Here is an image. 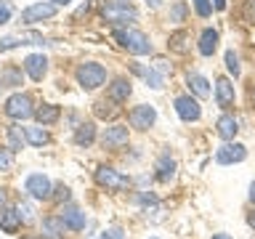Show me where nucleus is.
Masks as SVG:
<instances>
[{
  "label": "nucleus",
  "mask_w": 255,
  "mask_h": 239,
  "mask_svg": "<svg viewBox=\"0 0 255 239\" xmlns=\"http://www.w3.org/2000/svg\"><path fill=\"white\" fill-rule=\"evenodd\" d=\"M115 40L133 56L151 53V43H149V37L143 35L141 29H115Z\"/></svg>",
  "instance_id": "obj_1"
},
{
  "label": "nucleus",
  "mask_w": 255,
  "mask_h": 239,
  "mask_svg": "<svg viewBox=\"0 0 255 239\" xmlns=\"http://www.w3.org/2000/svg\"><path fill=\"white\" fill-rule=\"evenodd\" d=\"M75 77H77V85L83 88V91H96V88H101L107 83V69L96 61H85L77 67Z\"/></svg>",
  "instance_id": "obj_2"
},
{
  "label": "nucleus",
  "mask_w": 255,
  "mask_h": 239,
  "mask_svg": "<svg viewBox=\"0 0 255 239\" xmlns=\"http://www.w3.org/2000/svg\"><path fill=\"white\" fill-rule=\"evenodd\" d=\"M96 183L104 189H109V191H125L128 186H130V178L123 173H117L115 167H107V165H101L99 170H96Z\"/></svg>",
  "instance_id": "obj_3"
},
{
  "label": "nucleus",
  "mask_w": 255,
  "mask_h": 239,
  "mask_svg": "<svg viewBox=\"0 0 255 239\" xmlns=\"http://www.w3.org/2000/svg\"><path fill=\"white\" fill-rule=\"evenodd\" d=\"M5 115L11 117V120H29V117H35V109H32V99L27 93H13L11 99L5 101Z\"/></svg>",
  "instance_id": "obj_4"
},
{
  "label": "nucleus",
  "mask_w": 255,
  "mask_h": 239,
  "mask_svg": "<svg viewBox=\"0 0 255 239\" xmlns=\"http://www.w3.org/2000/svg\"><path fill=\"white\" fill-rule=\"evenodd\" d=\"M133 72H135L138 77L146 80V85H149V88L159 91V88L165 85V75H167L170 69H167V64H165V61H157V69H154V67H141V64H133Z\"/></svg>",
  "instance_id": "obj_5"
},
{
  "label": "nucleus",
  "mask_w": 255,
  "mask_h": 239,
  "mask_svg": "<svg viewBox=\"0 0 255 239\" xmlns=\"http://www.w3.org/2000/svg\"><path fill=\"white\" fill-rule=\"evenodd\" d=\"M128 120H130V125L135 130H149V127L157 122V109L151 107V104H138V107L130 109Z\"/></svg>",
  "instance_id": "obj_6"
},
{
  "label": "nucleus",
  "mask_w": 255,
  "mask_h": 239,
  "mask_svg": "<svg viewBox=\"0 0 255 239\" xmlns=\"http://www.w3.org/2000/svg\"><path fill=\"white\" fill-rule=\"evenodd\" d=\"M24 189H27L35 199H51V197H53V186H51V181H48L43 173H32V175H27V181H24Z\"/></svg>",
  "instance_id": "obj_7"
},
{
  "label": "nucleus",
  "mask_w": 255,
  "mask_h": 239,
  "mask_svg": "<svg viewBox=\"0 0 255 239\" xmlns=\"http://www.w3.org/2000/svg\"><path fill=\"white\" fill-rule=\"evenodd\" d=\"M245 157H247V149L237 141H226L218 151H215V162L218 165H234V162H242Z\"/></svg>",
  "instance_id": "obj_8"
},
{
  "label": "nucleus",
  "mask_w": 255,
  "mask_h": 239,
  "mask_svg": "<svg viewBox=\"0 0 255 239\" xmlns=\"http://www.w3.org/2000/svg\"><path fill=\"white\" fill-rule=\"evenodd\" d=\"M175 112H178V117L183 122H197V120L202 117V107H199V101L191 99V96H178V99H175Z\"/></svg>",
  "instance_id": "obj_9"
},
{
  "label": "nucleus",
  "mask_w": 255,
  "mask_h": 239,
  "mask_svg": "<svg viewBox=\"0 0 255 239\" xmlns=\"http://www.w3.org/2000/svg\"><path fill=\"white\" fill-rule=\"evenodd\" d=\"M56 3H32L29 8L21 11V21L24 24H35V21H43V19H51L56 16Z\"/></svg>",
  "instance_id": "obj_10"
},
{
  "label": "nucleus",
  "mask_w": 255,
  "mask_h": 239,
  "mask_svg": "<svg viewBox=\"0 0 255 239\" xmlns=\"http://www.w3.org/2000/svg\"><path fill=\"white\" fill-rule=\"evenodd\" d=\"M104 16H107L109 21H117V24H130V21H135V11H133V8H128L125 0L109 3L107 8H104Z\"/></svg>",
  "instance_id": "obj_11"
},
{
  "label": "nucleus",
  "mask_w": 255,
  "mask_h": 239,
  "mask_svg": "<svg viewBox=\"0 0 255 239\" xmlns=\"http://www.w3.org/2000/svg\"><path fill=\"white\" fill-rule=\"evenodd\" d=\"M37 43H45L40 32H19V35L0 40V51H11V48H19V45H37Z\"/></svg>",
  "instance_id": "obj_12"
},
{
  "label": "nucleus",
  "mask_w": 255,
  "mask_h": 239,
  "mask_svg": "<svg viewBox=\"0 0 255 239\" xmlns=\"http://www.w3.org/2000/svg\"><path fill=\"white\" fill-rule=\"evenodd\" d=\"M24 72H27L35 83H40V80L45 77V72H48V59L43 53H29L27 59H24Z\"/></svg>",
  "instance_id": "obj_13"
},
{
  "label": "nucleus",
  "mask_w": 255,
  "mask_h": 239,
  "mask_svg": "<svg viewBox=\"0 0 255 239\" xmlns=\"http://www.w3.org/2000/svg\"><path fill=\"white\" fill-rule=\"evenodd\" d=\"M128 127L125 125H112V127H107V133H104V146L107 149H123L125 143H128Z\"/></svg>",
  "instance_id": "obj_14"
},
{
  "label": "nucleus",
  "mask_w": 255,
  "mask_h": 239,
  "mask_svg": "<svg viewBox=\"0 0 255 239\" xmlns=\"http://www.w3.org/2000/svg\"><path fill=\"white\" fill-rule=\"evenodd\" d=\"M215 101H218L221 109H229L231 104H234V85H231L229 77L215 80Z\"/></svg>",
  "instance_id": "obj_15"
},
{
  "label": "nucleus",
  "mask_w": 255,
  "mask_h": 239,
  "mask_svg": "<svg viewBox=\"0 0 255 239\" xmlns=\"http://www.w3.org/2000/svg\"><path fill=\"white\" fill-rule=\"evenodd\" d=\"M61 218L67 223V229L72 231H83L85 229V213L80 210L77 205H64L61 207Z\"/></svg>",
  "instance_id": "obj_16"
},
{
  "label": "nucleus",
  "mask_w": 255,
  "mask_h": 239,
  "mask_svg": "<svg viewBox=\"0 0 255 239\" xmlns=\"http://www.w3.org/2000/svg\"><path fill=\"white\" fill-rule=\"evenodd\" d=\"M21 226V215L16 207H0V229L5 231V234H16Z\"/></svg>",
  "instance_id": "obj_17"
},
{
  "label": "nucleus",
  "mask_w": 255,
  "mask_h": 239,
  "mask_svg": "<svg viewBox=\"0 0 255 239\" xmlns=\"http://www.w3.org/2000/svg\"><path fill=\"white\" fill-rule=\"evenodd\" d=\"M218 43H221V37H218V32L215 29H202V35H199V53L202 56H213L215 51H218Z\"/></svg>",
  "instance_id": "obj_18"
},
{
  "label": "nucleus",
  "mask_w": 255,
  "mask_h": 239,
  "mask_svg": "<svg viewBox=\"0 0 255 239\" xmlns=\"http://www.w3.org/2000/svg\"><path fill=\"white\" fill-rule=\"evenodd\" d=\"M64 231H67V223H64L61 215H51V218L43 221V234H45V239H61Z\"/></svg>",
  "instance_id": "obj_19"
},
{
  "label": "nucleus",
  "mask_w": 255,
  "mask_h": 239,
  "mask_svg": "<svg viewBox=\"0 0 255 239\" xmlns=\"http://www.w3.org/2000/svg\"><path fill=\"white\" fill-rule=\"evenodd\" d=\"M215 127H218V135L226 141H234V135L239 133V122H237V117H231V115H221Z\"/></svg>",
  "instance_id": "obj_20"
},
{
  "label": "nucleus",
  "mask_w": 255,
  "mask_h": 239,
  "mask_svg": "<svg viewBox=\"0 0 255 239\" xmlns=\"http://www.w3.org/2000/svg\"><path fill=\"white\" fill-rule=\"evenodd\" d=\"M93 115L99 120H115L120 115V107H117V101H112L107 96V99H101V101L93 104Z\"/></svg>",
  "instance_id": "obj_21"
},
{
  "label": "nucleus",
  "mask_w": 255,
  "mask_h": 239,
  "mask_svg": "<svg viewBox=\"0 0 255 239\" xmlns=\"http://www.w3.org/2000/svg\"><path fill=\"white\" fill-rule=\"evenodd\" d=\"M130 91H133V88H130V83H128L125 77H117L115 83L109 85V91H107V96H109L112 101L123 104V101H128V96H130Z\"/></svg>",
  "instance_id": "obj_22"
},
{
  "label": "nucleus",
  "mask_w": 255,
  "mask_h": 239,
  "mask_svg": "<svg viewBox=\"0 0 255 239\" xmlns=\"http://www.w3.org/2000/svg\"><path fill=\"white\" fill-rule=\"evenodd\" d=\"M59 115H61V109L56 107V104H43L40 109H35V120H37L40 125L56 122V120H59Z\"/></svg>",
  "instance_id": "obj_23"
},
{
  "label": "nucleus",
  "mask_w": 255,
  "mask_h": 239,
  "mask_svg": "<svg viewBox=\"0 0 255 239\" xmlns=\"http://www.w3.org/2000/svg\"><path fill=\"white\" fill-rule=\"evenodd\" d=\"M93 141H96V125L93 122L77 125V130H75V143L77 146H91Z\"/></svg>",
  "instance_id": "obj_24"
},
{
  "label": "nucleus",
  "mask_w": 255,
  "mask_h": 239,
  "mask_svg": "<svg viewBox=\"0 0 255 239\" xmlns=\"http://www.w3.org/2000/svg\"><path fill=\"white\" fill-rule=\"evenodd\" d=\"M186 83H189V88L199 96V99H207V96H210V83H207L202 75H189Z\"/></svg>",
  "instance_id": "obj_25"
},
{
  "label": "nucleus",
  "mask_w": 255,
  "mask_h": 239,
  "mask_svg": "<svg viewBox=\"0 0 255 239\" xmlns=\"http://www.w3.org/2000/svg\"><path fill=\"white\" fill-rule=\"evenodd\" d=\"M173 173H175V162H173V159L170 157H159V162H157V178L159 181H170Z\"/></svg>",
  "instance_id": "obj_26"
},
{
  "label": "nucleus",
  "mask_w": 255,
  "mask_h": 239,
  "mask_svg": "<svg viewBox=\"0 0 255 239\" xmlns=\"http://www.w3.org/2000/svg\"><path fill=\"white\" fill-rule=\"evenodd\" d=\"M186 40H189V32H183V29H178L175 35H170V51L173 53H186L189 51V45H186Z\"/></svg>",
  "instance_id": "obj_27"
},
{
  "label": "nucleus",
  "mask_w": 255,
  "mask_h": 239,
  "mask_svg": "<svg viewBox=\"0 0 255 239\" xmlns=\"http://www.w3.org/2000/svg\"><path fill=\"white\" fill-rule=\"evenodd\" d=\"M24 135H27V143H32V146H43V143H48V133L43 130V127H24Z\"/></svg>",
  "instance_id": "obj_28"
},
{
  "label": "nucleus",
  "mask_w": 255,
  "mask_h": 239,
  "mask_svg": "<svg viewBox=\"0 0 255 239\" xmlns=\"http://www.w3.org/2000/svg\"><path fill=\"white\" fill-rule=\"evenodd\" d=\"M0 85L5 88H13V85H21V75L16 69H5L3 75H0Z\"/></svg>",
  "instance_id": "obj_29"
},
{
  "label": "nucleus",
  "mask_w": 255,
  "mask_h": 239,
  "mask_svg": "<svg viewBox=\"0 0 255 239\" xmlns=\"http://www.w3.org/2000/svg\"><path fill=\"white\" fill-rule=\"evenodd\" d=\"M8 141H11V149H21L27 135H21V127H8Z\"/></svg>",
  "instance_id": "obj_30"
},
{
  "label": "nucleus",
  "mask_w": 255,
  "mask_h": 239,
  "mask_svg": "<svg viewBox=\"0 0 255 239\" xmlns=\"http://www.w3.org/2000/svg\"><path fill=\"white\" fill-rule=\"evenodd\" d=\"M226 69H229L234 77H239V56H237L234 51H226Z\"/></svg>",
  "instance_id": "obj_31"
},
{
  "label": "nucleus",
  "mask_w": 255,
  "mask_h": 239,
  "mask_svg": "<svg viewBox=\"0 0 255 239\" xmlns=\"http://www.w3.org/2000/svg\"><path fill=\"white\" fill-rule=\"evenodd\" d=\"M11 165H13V151L11 149H0V173L11 170Z\"/></svg>",
  "instance_id": "obj_32"
},
{
  "label": "nucleus",
  "mask_w": 255,
  "mask_h": 239,
  "mask_svg": "<svg viewBox=\"0 0 255 239\" xmlns=\"http://www.w3.org/2000/svg\"><path fill=\"white\" fill-rule=\"evenodd\" d=\"M242 19L247 24H255V0H245L242 5Z\"/></svg>",
  "instance_id": "obj_33"
},
{
  "label": "nucleus",
  "mask_w": 255,
  "mask_h": 239,
  "mask_svg": "<svg viewBox=\"0 0 255 239\" xmlns=\"http://www.w3.org/2000/svg\"><path fill=\"white\" fill-rule=\"evenodd\" d=\"M194 8H197V13L202 16V19H207V16L213 13V3H210V0H194Z\"/></svg>",
  "instance_id": "obj_34"
},
{
  "label": "nucleus",
  "mask_w": 255,
  "mask_h": 239,
  "mask_svg": "<svg viewBox=\"0 0 255 239\" xmlns=\"http://www.w3.org/2000/svg\"><path fill=\"white\" fill-rule=\"evenodd\" d=\"M183 16H186V3H175L170 8V21H183Z\"/></svg>",
  "instance_id": "obj_35"
},
{
  "label": "nucleus",
  "mask_w": 255,
  "mask_h": 239,
  "mask_svg": "<svg viewBox=\"0 0 255 239\" xmlns=\"http://www.w3.org/2000/svg\"><path fill=\"white\" fill-rule=\"evenodd\" d=\"M16 210H19V215H21V221H24V223H29L32 218H35V215H32L35 210H32L29 205H19V207H16Z\"/></svg>",
  "instance_id": "obj_36"
},
{
  "label": "nucleus",
  "mask_w": 255,
  "mask_h": 239,
  "mask_svg": "<svg viewBox=\"0 0 255 239\" xmlns=\"http://www.w3.org/2000/svg\"><path fill=\"white\" fill-rule=\"evenodd\" d=\"M99 239H123V229H109V231H104Z\"/></svg>",
  "instance_id": "obj_37"
},
{
  "label": "nucleus",
  "mask_w": 255,
  "mask_h": 239,
  "mask_svg": "<svg viewBox=\"0 0 255 239\" xmlns=\"http://www.w3.org/2000/svg\"><path fill=\"white\" fill-rule=\"evenodd\" d=\"M8 19H11V5H8V3H0V24H5Z\"/></svg>",
  "instance_id": "obj_38"
},
{
  "label": "nucleus",
  "mask_w": 255,
  "mask_h": 239,
  "mask_svg": "<svg viewBox=\"0 0 255 239\" xmlns=\"http://www.w3.org/2000/svg\"><path fill=\"white\" fill-rule=\"evenodd\" d=\"M53 197L59 199V202H67V199H69V189H67V186H64V183H61V186L56 189V194H53Z\"/></svg>",
  "instance_id": "obj_39"
},
{
  "label": "nucleus",
  "mask_w": 255,
  "mask_h": 239,
  "mask_svg": "<svg viewBox=\"0 0 255 239\" xmlns=\"http://www.w3.org/2000/svg\"><path fill=\"white\" fill-rule=\"evenodd\" d=\"M226 8V0H213V11H223Z\"/></svg>",
  "instance_id": "obj_40"
},
{
  "label": "nucleus",
  "mask_w": 255,
  "mask_h": 239,
  "mask_svg": "<svg viewBox=\"0 0 255 239\" xmlns=\"http://www.w3.org/2000/svg\"><path fill=\"white\" fill-rule=\"evenodd\" d=\"M247 99H250V107L255 109V88H250V93H247Z\"/></svg>",
  "instance_id": "obj_41"
},
{
  "label": "nucleus",
  "mask_w": 255,
  "mask_h": 239,
  "mask_svg": "<svg viewBox=\"0 0 255 239\" xmlns=\"http://www.w3.org/2000/svg\"><path fill=\"white\" fill-rule=\"evenodd\" d=\"M247 223H250V226H253V229H255V210H253V213H250V215H247Z\"/></svg>",
  "instance_id": "obj_42"
},
{
  "label": "nucleus",
  "mask_w": 255,
  "mask_h": 239,
  "mask_svg": "<svg viewBox=\"0 0 255 239\" xmlns=\"http://www.w3.org/2000/svg\"><path fill=\"white\" fill-rule=\"evenodd\" d=\"M51 3H56V5H69L72 0H51Z\"/></svg>",
  "instance_id": "obj_43"
},
{
  "label": "nucleus",
  "mask_w": 255,
  "mask_h": 239,
  "mask_svg": "<svg viewBox=\"0 0 255 239\" xmlns=\"http://www.w3.org/2000/svg\"><path fill=\"white\" fill-rule=\"evenodd\" d=\"M250 199H253V202H255V181L250 183Z\"/></svg>",
  "instance_id": "obj_44"
},
{
  "label": "nucleus",
  "mask_w": 255,
  "mask_h": 239,
  "mask_svg": "<svg viewBox=\"0 0 255 239\" xmlns=\"http://www.w3.org/2000/svg\"><path fill=\"white\" fill-rule=\"evenodd\" d=\"M213 239H231L229 234H213Z\"/></svg>",
  "instance_id": "obj_45"
},
{
  "label": "nucleus",
  "mask_w": 255,
  "mask_h": 239,
  "mask_svg": "<svg viewBox=\"0 0 255 239\" xmlns=\"http://www.w3.org/2000/svg\"><path fill=\"white\" fill-rule=\"evenodd\" d=\"M3 202H5V194H3V189H0V207H3Z\"/></svg>",
  "instance_id": "obj_46"
}]
</instances>
